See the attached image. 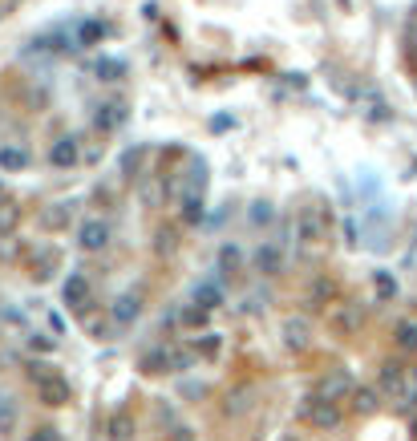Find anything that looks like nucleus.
<instances>
[{
  "label": "nucleus",
  "mask_w": 417,
  "mask_h": 441,
  "mask_svg": "<svg viewBox=\"0 0 417 441\" xmlns=\"http://www.w3.org/2000/svg\"><path fill=\"white\" fill-rule=\"evenodd\" d=\"M29 381H33V389H37V401L49 405V409H61V405L73 401L69 381H65L53 364H45V360H33V364H29Z\"/></svg>",
  "instance_id": "1"
},
{
  "label": "nucleus",
  "mask_w": 417,
  "mask_h": 441,
  "mask_svg": "<svg viewBox=\"0 0 417 441\" xmlns=\"http://www.w3.org/2000/svg\"><path fill=\"white\" fill-rule=\"evenodd\" d=\"M296 417L304 421V425H312V429H336L340 421H344V409H340V401L332 397H320V393H308V397L300 401V409H296Z\"/></svg>",
  "instance_id": "2"
},
{
  "label": "nucleus",
  "mask_w": 417,
  "mask_h": 441,
  "mask_svg": "<svg viewBox=\"0 0 417 441\" xmlns=\"http://www.w3.org/2000/svg\"><path fill=\"white\" fill-rule=\"evenodd\" d=\"M361 320H365V312H361V304H353V300H336V304H328L325 308L328 332L340 336V340L357 336V332H361Z\"/></svg>",
  "instance_id": "3"
},
{
  "label": "nucleus",
  "mask_w": 417,
  "mask_h": 441,
  "mask_svg": "<svg viewBox=\"0 0 417 441\" xmlns=\"http://www.w3.org/2000/svg\"><path fill=\"white\" fill-rule=\"evenodd\" d=\"M296 239L308 243V247L328 239V215L320 207H300V211H296Z\"/></svg>",
  "instance_id": "4"
},
{
  "label": "nucleus",
  "mask_w": 417,
  "mask_h": 441,
  "mask_svg": "<svg viewBox=\"0 0 417 441\" xmlns=\"http://www.w3.org/2000/svg\"><path fill=\"white\" fill-rule=\"evenodd\" d=\"M61 300H65V308H73V312H90L93 304V284H90V275L86 271H69V279L61 284Z\"/></svg>",
  "instance_id": "5"
},
{
  "label": "nucleus",
  "mask_w": 417,
  "mask_h": 441,
  "mask_svg": "<svg viewBox=\"0 0 417 441\" xmlns=\"http://www.w3.org/2000/svg\"><path fill=\"white\" fill-rule=\"evenodd\" d=\"M110 239H114V227H110V219H86L81 227H77V247H81L86 255L105 251V247H110Z\"/></svg>",
  "instance_id": "6"
},
{
  "label": "nucleus",
  "mask_w": 417,
  "mask_h": 441,
  "mask_svg": "<svg viewBox=\"0 0 417 441\" xmlns=\"http://www.w3.org/2000/svg\"><path fill=\"white\" fill-rule=\"evenodd\" d=\"M126 118H130L126 101H122V97H110V101H101V105L93 110V130L97 134H114V130L126 126Z\"/></svg>",
  "instance_id": "7"
},
{
  "label": "nucleus",
  "mask_w": 417,
  "mask_h": 441,
  "mask_svg": "<svg viewBox=\"0 0 417 441\" xmlns=\"http://www.w3.org/2000/svg\"><path fill=\"white\" fill-rule=\"evenodd\" d=\"M279 332H283V349L288 353H308L312 349V324H308V316H288Z\"/></svg>",
  "instance_id": "8"
},
{
  "label": "nucleus",
  "mask_w": 417,
  "mask_h": 441,
  "mask_svg": "<svg viewBox=\"0 0 417 441\" xmlns=\"http://www.w3.org/2000/svg\"><path fill=\"white\" fill-rule=\"evenodd\" d=\"M142 316V292H122L114 304H110V320H114V328L118 332H126V328H134V320Z\"/></svg>",
  "instance_id": "9"
},
{
  "label": "nucleus",
  "mask_w": 417,
  "mask_h": 441,
  "mask_svg": "<svg viewBox=\"0 0 417 441\" xmlns=\"http://www.w3.org/2000/svg\"><path fill=\"white\" fill-rule=\"evenodd\" d=\"M49 162H53L57 171H73V166L81 162V138H77V134L57 138V142L49 146Z\"/></svg>",
  "instance_id": "10"
},
{
  "label": "nucleus",
  "mask_w": 417,
  "mask_h": 441,
  "mask_svg": "<svg viewBox=\"0 0 417 441\" xmlns=\"http://www.w3.org/2000/svg\"><path fill=\"white\" fill-rule=\"evenodd\" d=\"M251 267H255L264 279L283 275V247H279V243H260V247L251 251Z\"/></svg>",
  "instance_id": "11"
},
{
  "label": "nucleus",
  "mask_w": 417,
  "mask_h": 441,
  "mask_svg": "<svg viewBox=\"0 0 417 441\" xmlns=\"http://www.w3.org/2000/svg\"><path fill=\"white\" fill-rule=\"evenodd\" d=\"M312 393H320V397H332V401H344L353 393V377L344 373V368H328L325 377L316 381V389Z\"/></svg>",
  "instance_id": "12"
},
{
  "label": "nucleus",
  "mask_w": 417,
  "mask_h": 441,
  "mask_svg": "<svg viewBox=\"0 0 417 441\" xmlns=\"http://www.w3.org/2000/svg\"><path fill=\"white\" fill-rule=\"evenodd\" d=\"M138 368L146 373V377H162V373H175V364H170V344H150V349H142Z\"/></svg>",
  "instance_id": "13"
},
{
  "label": "nucleus",
  "mask_w": 417,
  "mask_h": 441,
  "mask_svg": "<svg viewBox=\"0 0 417 441\" xmlns=\"http://www.w3.org/2000/svg\"><path fill=\"white\" fill-rule=\"evenodd\" d=\"M190 300L194 304H203V308H223V279L219 275H207V279H199L194 288H190Z\"/></svg>",
  "instance_id": "14"
},
{
  "label": "nucleus",
  "mask_w": 417,
  "mask_h": 441,
  "mask_svg": "<svg viewBox=\"0 0 417 441\" xmlns=\"http://www.w3.org/2000/svg\"><path fill=\"white\" fill-rule=\"evenodd\" d=\"M207 182H211V166L203 154H190L186 158V186L183 194H207Z\"/></svg>",
  "instance_id": "15"
},
{
  "label": "nucleus",
  "mask_w": 417,
  "mask_h": 441,
  "mask_svg": "<svg viewBox=\"0 0 417 441\" xmlns=\"http://www.w3.org/2000/svg\"><path fill=\"white\" fill-rule=\"evenodd\" d=\"M57 264H61V251H57V247H37V251L29 255V275H33V279H49V275L57 271Z\"/></svg>",
  "instance_id": "16"
},
{
  "label": "nucleus",
  "mask_w": 417,
  "mask_h": 441,
  "mask_svg": "<svg viewBox=\"0 0 417 441\" xmlns=\"http://www.w3.org/2000/svg\"><path fill=\"white\" fill-rule=\"evenodd\" d=\"M215 271H219V279H227V275L235 279V275L243 271V247L227 239V243L219 247V260H215Z\"/></svg>",
  "instance_id": "17"
},
{
  "label": "nucleus",
  "mask_w": 417,
  "mask_h": 441,
  "mask_svg": "<svg viewBox=\"0 0 417 441\" xmlns=\"http://www.w3.org/2000/svg\"><path fill=\"white\" fill-rule=\"evenodd\" d=\"M332 300H336V279L320 275V279L308 288V296H304V308H308V312H320V308H328Z\"/></svg>",
  "instance_id": "18"
},
{
  "label": "nucleus",
  "mask_w": 417,
  "mask_h": 441,
  "mask_svg": "<svg viewBox=\"0 0 417 441\" xmlns=\"http://www.w3.org/2000/svg\"><path fill=\"white\" fill-rule=\"evenodd\" d=\"M33 162V154L25 150V146H16V142H4L0 146V171L4 175H16V171H25Z\"/></svg>",
  "instance_id": "19"
},
{
  "label": "nucleus",
  "mask_w": 417,
  "mask_h": 441,
  "mask_svg": "<svg viewBox=\"0 0 417 441\" xmlns=\"http://www.w3.org/2000/svg\"><path fill=\"white\" fill-rule=\"evenodd\" d=\"M73 37H77L81 49H93V45H101L105 37H110V25H105V21H97V16H90V21H81V25L73 29Z\"/></svg>",
  "instance_id": "20"
},
{
  "label": "nucleus",
  "mask_w": 417,
  "mask_h": 441,
  "mask_svg": "<svg viewBox=\"0 0 417 441\" xmlns=\"http://www.w3.org/2000/svg\"><path fill=\"white\" fill-rule=\"evenodd\" d=\"M69 223H73V203H49L41 211V227L45 231H69Z\"/></svg>",
  "instance_id": "21"
},
{
  "label": "nucleus",
  "mask_w": 417,
  "mask_h": 441,
  "mask_svg": "<svg viewBox=\"0 0 417 441\" xmlns=\"http://www.w3.org/2000/svg\"><path fill=\"white\" fill-rule=\"evenodd\" d=\"M203 219H207L203 194H183V203H179V223H183V227H199Z\"/></svg>",
  "instance_id": "22"
},
{
  "label": "nucleus",
  "mask_w": 417,
  "mask_h": 441,
  "mask_svg": "<svg viewBox=\"0 0 417 441\" xmlns=\"http://www.w3.org/2000/svg\"><path fill=\"white\" fill-rule=\"evenodd\" d=\"M190 353L203 356V360H219V353H223V336H219V332H203V336L190 340Z\"/></svg>",
  "instance_id": "23"
},
{
  "label": "nucleus",
  "mask_w": 417,
  "mask_h": 441,
  "mask_svg": "<svg viewBox=\"0 0 417 441\" xmlns=\"http://www.w3.org/2000/svg\"><path fill=\"white\" fill-rule=\"evenodd\" d=\"M207 320H211V308H203V304H183L179 308V324H183L186 332H199V328H207Z\"/></svg>",
  "instance_id": "24"
},
{
  "label": "nucleus",
  "mask_w": 417,
  "mask_h": 441,
  "mask_svg": "<svg viewBox=\"0 0 417 441\" xmlns=\"http://www.w3.org/2000/svg\"><path fill=\"white\" fill-rule=\"evenodd\" d=\"M93 77H97V81H122V77H126V61H118V57H97V61H93Z\"/></svg>",
  "instance_id": "25"
},
{
  "label": "nucleus",
  "mask_w": 417,
  "mask_h": 441,
  "mask_svg": "<svg viewBox=\"0 0 417 441\" xmlns=\"http://www.w3.org/2000/svg\"><path fill=\"white\" fill-rule=\"evenodd\" d=\"M349 401H353V413H361V417H372V413L381 409V401H377V393H372V389H365V385H361V389L353 385V393H349Z\"/></svg>",
  "instance_id": "26"
},
{
  "label": "nucleus",
  "mask_w": 417,
  "mask_h": 441,
  "mask_svg": "<svg viewBox=\"0 0 417 441\" xmlns=\"http://www.w3.org/2000/svg\"><path fill=\"white\" fill-rule=\"evenodd\" d=\"M154 251H158V255H175V251H179V227H175V223H166V227L154 231Z\"/></svg>",
  "instance_id": "27"
},
{
  "label": "nucleus",
  "mask_w": 417,
  "mask_h": 441,
  "mask_svg": "<svg viewBox=\"0 0 417 441\" xmlns=\"http://www.w3.org/2000/svg\"><path fill=\"white\" fill-rule=\"evenodd\" d=\"M381 389H385V393H405V368L389 360V364L381 368Z\"/></svg>",
  "instance_id": "28"
},
{
  "label": "nucleus",
  "mask_w": 417,
  "mask_h": 441,
  "mask_svg": "<svg viewBox=\"0 0 417 441\" xmlns=\"http://www.w3.org/2000/svg\"><path fill=\"white\" fill-rule=\"evenodd\" d=\"M105 433H110V441H130V433H134V417H130V413H114L110 425H105Z\"/></svg>",
  "instance_id": "29"
},
{
  "label": "nucleus",
  "mask_w": 417,
  "mask_h": 441,
  "mask_svg": "<svg viewBox=\"0 0 417 441\" xmlns=\"http://www.w3.org/2000/svg\"><path fill=\"white\" fill-rule=\"evenodd\" d=\"M21 207L16 203H8V199H0V235H12L16 227H21Z\"/></svg>",
  "instance_id": "30"
},
{
  "label": "nucleus",
  "mask_w": 417,
  "mask_h": 441,
  "mask_svg": "<svg viewBox=\"0 0 417 441\" xmlns=\"http://www.w3.org/2000/svg\"><path fill=\"white\" fill-rule=\"evenodd\" d=\"M146 154H150L146 146L126 150V154H122V175H126V178H138V175H142V162H146Z\"/></svg>",
  "instance_id": "31"
},
{
  "label": "nucleus",
  "mask_w": 417,
  "mask_h": 441,
  "mask_svg": "<svg viewBox=\"0 0 417 441\" xmlns=\"http://www.w3.org/2000/svg\"><path fill=\"white\" fill-rule=\"evenodd\" d=\"M251 393H247V389H235V393H227V401H223V413H227V417H239V413H247V409H251Z\"/></svg>",
  "instance_id": "32"
},
{
  "label": "nucleus",
  "mask_w": 417,
  "mask_h": 441,
  "mask_svg": "<svg viewBox=\"0 0 417 441\" xmlns=\"http://www.w3.org/2000/svg\"><path fill=\"white\" fill-rule=\"evenodd\" d=\"M372 288H377L381 300H393V296H397V279H393L389 271H377V275H372Z\"/></svg>",
  "instance_id": "33"
},
{
  "label": "nucleus",
  "mask_w": 417,
  "mask_h": 441,
  "mask_svg": "<svg viewBox=\"0 0 417 441\" xmlns=\"http://www.w3.org/2000/svg\"><path fill=\"white\" fill-rule=\"evenodd\" d=\"M272 219H276L272 203H251V211H247V223H251V227H268Z\"/></svg>",
  "instance_id": "34"
},
{
  "label": "nucleus",
  "mask_w": 417,
  "mask_h": 441,
  "mask_svg": "<svg viewBox=\"0 0 417 441\" xmlns=\"http://www.w3.org/2000/svg\"><path fill=\"white\" fill-rule=\"evenodd\" d=\"M397 344L405 353H417V324H397Z\"/></svg>",
  "instance_id": "35"
},
{
  "label": "nucleus",
  "mask_w": 417,
  "mask_h": 441,
  "mask_svg": "<svg viewBox=\"0 0 417 441\" xmlns=\"http://www.w3.org/2000/svg\"><path fill=\"white\" fill-rule=\"evenodd\" d=\"M21 255V243H16V231L12 235H0V260H16Z\"/></svg>",
  "instance_id": "36"
},
{
  "label": "nucleus",
  "mask_w": 417,
  "mask_h": 441,
  "mask_svg": "<svg viewBox=\"0 0 417 441\" xmlns=\"http://www.w3.org/2000/svg\"><path fill=\"white\" fill-rule=\"evenodd\" d=\"M29 441H65V433H61L57 425H37V429L29 433Z\"/></svg>",
  "instance_id": "37"
},
{
  "label": "nucleus",
  "mask_w": 417,
  "mask_h": 441,
  "mask_svg": "<svg viewBox=\"0 0 417 441\" xmlns=\"http://www.w3.org/2000/svg\"><path fill=\"white\" fill-rule=\"evenodd\" d=\"M170 441H194V429L190 425H170V433H166Z\"/></svg>",
  "instance_id": "38"
},
{
  "label": "nucleus",
  "mask_w": 417,
  "mask_h": 441,
  "mask_svg": "<svg viewBox=\"0 0 417 441\" xmlns=\"http://www.w3.org/2000/svg\"><path fill=\"white\" fill-rule=\"evenodd\" d=\"M29 344H33L37 353H53V340H49L45 332H33V336H29Z\"/></svg>",
  "instance_id": "39"
},
{
  "label": "nucleus",
  "mask_w": 417,
  "mask_h": 441,
  "mask_svg": "<svg viewBox=\"0 0 417 441\" xmlns=\"http://www.w3.org/2000/svg\"><path fill=\"white\" fill-rule=\"evenodd\" d=\"M231 126H235V122H231V118H223V114H219V118H211V130H215V134H219V130H231Z\"/></svg>",
  "instance_id": "40"
},
{
  "label": "nucleus",
  "mask_w": 417,
  "mask_h": 441,
  "mask_svg": "<svg viewBox=\"0 0 417 441\" xmlns=\"http://www.w3.org/2000/svg\"><path fill=\"white\" fill-rule=\"evenodd\" d=\"M0 199H4V182H0Z\"/></svg>",
  "instance_id": "41"
},
{
  "label": "nucleus",
  "mask_w": 417,
  "mask_h": 441,
  "mask_svg": "<svg viewBox=\"0 0 417 441\" xmlns=\"http://www.w3.org/2000/svg\"><path fill=\"white\" fill-rule=\"evenodd\" d=\"M4 12H8V8H0V16H4Z\"/></svg>",
  "instance_id": "42"
},
{
  "label": "nucleus",
  "mask_w": 417,
  "mask_h": 441,
  "mask_svg": "<svg viewBox=\"0 0 417 441\" xmlns=\"http://www.w3.org/2000/svg\"><path fill=\"white\" fill-rule=\"evenodd\" d=\"M288 441H292V438H288Z\"/></svg>",
  "instance_id": "43"
}]
</instances>
